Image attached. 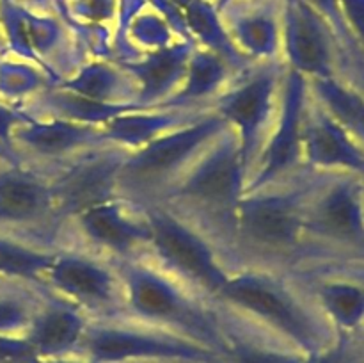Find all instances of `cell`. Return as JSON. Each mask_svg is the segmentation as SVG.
<instances>
[{
  "instance_id": "cell-36",
  "label": "cell",
  "mask_w": 364,
  "mask_h": 363,
  "mask_svg": "<svg viewBox=\"0 0 364 363\" xmlns=\"http://www.w3.org/2000/svg\"><path fill=\"white\" fill-rule=\"evenodd\" d=\"M16 2L21 4L23 7H27V9L36 11V13H38V11L48 9V6L52 0H16Z\"/></svg>"
},
{
  "instance_id": "cell-11",
  "label": "cell",
  "mask_w": 364,
  "mask_h": 363,
  "mask_svg": "<svg viewBox=\"0 0 364 363\" xmlns=\"http://www.w3.org/2000/svg\"><path fill=\"white\" fill-rule=\"evenodd\" d=\"M308 102V78L299 71L287 68L281 85L276 123L256 160L251 178L245 184L244 194L262 191L304 167L302 134H304Z\"/></svg>"
},
{
  "instance_id": "cell-5",
  "label": "cell",
  "mask_w": 364,
  "mask_h": 363,
  "mask_svg": "<svg viewBox=\"0 0 364 363\" xmlns=\"http://www.w3.org/2000/svg\"><path fill=\"white\" fill-rule=\"evenodd\" d=\"M226 127L224 117L210 109L192 123L130 152L121 166L117 196L135 206L159 201Z\"/></svg>"
},
{
  "instance_id": "cell-33",
  "label": "cell",
  "mask_w": 364,
  "mask_h": 363,
  "mask_svg": "<svg viewBox=\"0 0 364 363\" xmlns=\"http://www.w3.org/2000/svg\"><path fill=\"white\" fill-rule=\"evenodd\" d=\"M343 21L354 28L355 36L364 45V0H338Z\"/></svg>"
},
{
  "instance_id": "cell-8",
  "label": "cell",
  "mask_w": 364,
  "mask_h": 363,
  "mask_svg": "<svg viewBox=\"0 0 364 363\" xmlns=\"http://www.w3.org/2000/svg\"><path fill=\"white\" fill-rule=\"evenodd\" d=\"M284 73L287 64L283 60L252 63L210 103L237 132L247 180L276 123Z\"/></svg>"
},
{
  "instance_id": "cell-23",
  "label": "cell",
  "mask_w": 364,
  "mask_h": 363,
  "mask_svg": "<svg viewBox=\"0 0 364 363\" xmlns=\"http://www.w3.org/2000/svg\"><path fill=\"white\" fill-rule=\"evenodd\" d=\"M59 246L20 231L0 230V278L46 287V273Z\"/></svg>"
},
{
  "instance_id": "cell-31",
  "label": "cell",
  "mask_w": 364,
  "mask_h": 363,
  "mask_svg": "<svg viewBox=\"0 0 364 363\" xmlns=\"http://www.w3.org/2000/svg\"><path fill=\"white\" fill-rule=\"evenodd\" d=\"M38 359L23 335L0 333V363H36Z\"/></svg>"
},
{
  "instance_id": "cell-18",
  "label": "cell",
  "mask_w": 364,
  "mask_h": 363,
  "mask_svg": "<svg viewBox=\"0 0 364 363\" xmlns=\"http://www.w3.org/2000/svg\"><path fill=\"white\" fill-rule=\"evenodd\" d=\"M91 317L46 288L23 337L39 359L78 356Z\"/></svg>"
},
{
  "instance_id": "cell-19",
  "label": "cell",
  "mask_w": 364,
  "mask_h": 363,
  "mask_svg": "<svg viewBox=\"0 0 364 363\" xmlns=\"http://www.w3.org/2000/svg\"><path fill=\"white\" fill-rule=\"evenodd\" d=\"M304 166L316 171H352L364 174V152L343 127L336 123L309 93L306 109Z\"/></svg>"
},
{
  "instance_id": "cell-20",
  "label": "cell",
  "mask_w": 364,
  "mask_h": 363,
  "mask_svg": "<svg viewBox=\"0 0 364 363\" xmlns=\"http://www.w3.org/2000/svg\"><path fill=\"white\" fill-rule=\"evenodd\" d=\"M194 48V39H183L164 48L151 50L142 59L121 64L137 82L139 93L135 103L142 109L162 107L180 89Z\"/></svg>"
},
{
  "instance_id": "cell-1",
  "label": "cell",
  "mask_w": 364,
  "mask_h": 363,
  "mask_svg": "<svg viewBox=\"0 0 364 363\" xmlns=\"http://www.w3.org/2000/svg\"><path fill=\"white\" fill-rule=\"evenodd\" d=\"M320 173L304 166L284 180L244 194L233 217L224 263L288 270L309 258L304 214Z\"/></svg>"
},
{
  "instance_id": "cell-28",
  "label": "cell",
  "mask_w": 364,
  "mask_h": 363,
  "mask_svg": "<svg viewBox=\"0 0 364 363\" xmlns=\"http://www.w3.org/2000/svg\"><path fill=\"white\" fill-rule=\"evenodd\" d=\"M48 287L14 283L0 290V333L23 335Z\"/></svg>"
},
{
  "instance_id": "cell-29",
  "label": "cell",
  "mask_w": 364,
  "mask_h": 363,
  "mask_svg": "<svg viewBox=\"0 0 364 363\" xmlns=\"http://www.w3.org/2000/svg\"><path fill=\"white\" fill-rule=\"evenodd\" d=\"M48 88L38 68L16 60H0V95L11 100L32 98Z\"/></svg>"
},
{
  "instance_id": "cell-39",
  "label": "cell",
  "mask_w": 364,
  "mask_h": 363,
  "mask_svg": "<svg viewBox=\"0 0 364 363\" xmlns=\"http://www.w3.org/2000/svg\"><path fill=\"white\" fill-rule=\"evenodd\" d=\"M11 285H14V281H9V280H4V278H0V290H2V288H6V287H11Z\"/></svg>"
},
{
  "instance_id": "cell-17",
  "label": "cell",
  "mask_w": 364,
  "mask_h": 363,
  "mask_svg": "<svg viewBox=\"0 0 364 363\" xmlns=\"http://www.w3.org/2000/svg\"><path fill=\"white\" fill-rule=\"evenodd\" d=\"M283 0H233L220 11L231 39L252 63L281 60Z\"/></svg>"
},
{
  "instance_id": "cell-16",
  "label": "cell",
  "mask_w": 364,
  "mask_h": 363,
  "mask_svg": "<svg viewBox=\"0 0 364 363\" xmlns=\"http://www.w3.org/2000/svg\"><path fill=\"white\" fill-rule=\"evenodd\" d=\"M102 144H109L102 127L66 120L31 117L13 130V146L21 159L39 166H52Z\"/></svg>"
},
{
  "instance_id": "cell-25",
  "label": "cell",
  "mask_w": 364,
  "mask_h": 363,
  "mask_svg": "<svg viewBox=\"0 0 364 363\" xmlns=\"http://www.w3.org/2000/svg\"><path fill=\"white\" fill-rule=\"evenodd\" d=\"M233 78L231 68L219 56L196 45L180 89L162 107L210 105Z\"/></svg>"
},
{
  "instance_id": "cell-27",
  "label": "cell",
  "mask_w": 364,
  "mask_h": 363,
  "mask_svg": "<svg viewBox=\"0 0 364 363\" xmlns=\"http://www.w3.org/2000/svg\"><path fill=\"white\" fill-rule=\"evenodd\" d=\"M309 93L350 135L364 142V96L336 77L308 80Z\"/></svg>"
},
{
  "instance_id": "cell-35",
  "label": "cell",
  "mask_w": 364,
  "mask_h": 363,
  "mask_svg": "<svg viewBox=\"0 0 364 363\" xmlns=\"http://www.w3.org/2000/svg\"><path fill=\"white\" fill-rule=\"evenodd\" d=\"M0 162H6V164H20L23 162L20 153L16 152V148L13 146H7L6 142L0 141Z\"/></svg>"
},
{
  "instance_id": "cell-6",
  "label": "cell",
  "mask_w": 364,
  "mask_h": 363,
  "mask_svg": "<svg viewBox=\"0 0 364 363\" xmlns=\"http://www.w3.org/2000/svg\"><path fill=\"white\" fill-rule=\"evenodd\" d=\"M78 356L87 363H223L210 345L124 312L91 317Z\"/></svg>"
},
{
  "instance_id": "cell-7",
  "label": "cell",
  "mask_w": 364,
  "mask_h": 363,
  "mask_svg": "<svg viewBox=\"0 0 364 363\" xmlns=\"http://www.w3.org/2000/svg\"><path fill=\"white\" fill-rule=\"evenodd\" d=\"M139 209L151 231L149 258L196 292L215 301L230 278V269L212 238L166 203H148Z\"/></svg>"
},
{
  "instance_id": "cell-24",
  "label": "cell",
  "mask_w": 364,
  "mask_h": 363,
  "mask_svg": "<svg viewBox=\"0 0 364 363\" xmlns=\"http://www.w3.org/2000/svg\"><path fill=\"white\" fill-rule=\"evenodd\" d=\"M181 18L187 34L201 43L203 48L219 56L231 68L235 77L251 66L252 60L235 45L212 0H192L181 11Z\"/></svg>"
},
{
  "instance_id": "cell-9",
  "label": "cell",
  "mask_w": 364,
  "mask_h": 363,
  "mask_svg": "<svg viewBox=\"0 0 364 363\" xmlns=\"http://www.w3.org/2000/svg\"><path fill=\"white\" fill-rule=\"evenodd\" d=\"M128 153L130 149L109 142L52 166H43L50 178L53 223L59 237L82 212L119 198L117 180Z\"/></svg>"
},
{
  "instance_id": "cell-13",
  "label": "cell",
  "mask_w": 364,
  "mask_h": 363,
  "mask_svg": "<svg viewBox=\"0 0 364 363\" xmlns=\"http://www.w3.org/2000/svg\"><path fill=\"white\" fill-rule=\"evenodd\" d=\"M70 237L109 258H134L149 253V224L139 206L116 198L91 206L63 230Z\"/></svg>"
},
{
  "instance_id": "cell-15",
  "label": "cell",
  "mask_w": 364,
  "mask_h": 363,
  "mask_svg": "<svg viewBox=\"0 0 364 363\" xmlns=\"http://www.w3.org/2000/svg\"><path fill=\"white\" fill-rule=\"evenodd\" d=\"M283 52L287 68L308 80L336 77L331 32L308 0H283Z\"/></svg>"
},
{
  "instance_id": "cell-14",
  "label": "cell",
  "mask_w": 364,
  "mask_h": 363,
  "mask_svg": "<svg viewBox=\"0 0 364 363\" xmlns=\"http://www.w3.org/2000/svg\"><path fill=\"white\" fill-rule=\"evenodd\" d=\"M309 253L316 242L359 244L364 241V212L358 187L350 180L323 182L320 174L304 214Z\"/></svg>"
},
{
  "instance_id": "cell-34",
  "label": "cell",
  "mask_w": 364,
  "mask_h": 363,
  "mask_svg": "<svg viewBox=\"0 0 364 363\" xmlns=\"http://www.w3.org/2000/svg\"><path fill=\"white\" fill-rule=\"evenodd\" d=\"M308 2L311 4L322 16L329 18V21L334 25L336 31H345V21L343 16H341L338 0H308Z\"/></svg>"
},
{
  "instance_id": "cell-40",
  "label": "cell",
  "mask_w": 364,
  "mask_h": 363,
  "mask_svg": "<svg viewBox=\"0 0 364 363\" xmlns=\"http://www.w3.org/2000/svg\"><path fill=\"white\" fill-rule=\"evenodd\" d=\"M4 45H6V41H4V34H2V27H0V53L4 52Z\"/></svg>"
},
{
  "instance_id": "cell-38",
  "label": "cell",
  "mask_w": 364,
  "mask_h": 363,
  "mask_svg": "<svg viewBox=\"0 0 364 363\" xmlns=\"http://www.w3.org/2000/svg\"><path fill=\"white\" fill-rule=\"evenodd\" d=\"M212 2H213V6H215V9L220 13V11H223L228 4L233 2V0H212Z\"/></svg>"
},
{
  "instance_id": "cell-21",
  "label": "cell",
  "mask_w": 364,
  "mask_h": 363,
  "mask_svg": "<svg viewBox=\"0 0 364 363\" xmlns=\"http://www.w3.org/2000/svg\"><path fill=\"white\" fill-rule=\"evenodd\" d=\"M210 109H212L210 105L148 107V109L130 110V112L112 117L103 125L102 130L110 144L123 146L134 152L167 132L192 123Z\"/></svg>"
},
{
  "instance_id": "cell-10",
  "label": "cell",
  "mask_w": 364,
  "mask_h": 363,
  "mask_svg": "<svg viewBox=\"0 0 364 363\" xmlns=\"http://www.w3.org/2000/svg\"><path fill=\"white\" fill-rule=\"evenodd\" d=\"M46 287L89 317L124 312L123 283L114 260L70 237H63L57 248Z\"/></svg>"
},
{
  "instance_id": "cell-26",
  "label": "cell",
  "mask_w": 364,
  "mask_h": 363,
  "mask_svg": "<svg viewBox=\"0 0 364 363\" xmlns=\"http://www.w3.org/2000/svg\"><path fill=\"white\" fill-rule=\"evenodd\" d=\"M55 88L107 103H135L139 93L135 78L121 64L109 63L85 64Z\"/></svg>"
},
{
  "instance_id": "cell-37",
  "label": "cell",
  "mask_w": 364,
  "mask_h": 363,
  "mask_svg": "<svg viewBox=\"0 0 364 363\" xmlns=\"http://www.w3.org/2000/svg\"><path fill=\"white\" fill-rule=\"evenodd\" d=\"M36 363H87L80 356H64V358H48V359H38Z\"/></svg>"
},
{
  "instance_id": "cell-32",
  "label": "cell",
  "mask_w": 364,
  "mask_h": 363,
  "mask_svg": "<svg viewBox=\"0 0 364 363\" xmlns=\"http://www.w3.org/2000/svg\"><path fill=\"white\" fill-rule=\"evenodd\" d=\"M28 120H31V116L25 110L0 103V141L6 142L7 146H13V130L18 125Z\"/></svg>"
},
{
  "instance_id": "cell-30",
  "label": "cell",
  "mask_w": 364,
  "mask_h": 363,
  "mask_svg": "<svg viewBox=\"0 0 364 363\" xmlns=\"http://www.w3.org/2000/svg\"><path fill=\"white\" fill-rule=\"evenodd\" d=\"M130 32L139 45L149 50H159L171 45L169 21L155 13L135 14L132 18Z\"/></svg>"
},
{
  "instance_id": "cell-4",
  "label": "cell",
  "mask_w": 364,
  "mask_h": 363,
  "mask_svg": "<svg viewBox=\"0 0 364 363\" xmlns=\"http://www.w3.org/2000/svg\"><path fill=\"white\" fill-rule=\"evenodd\" d=\"M114 265L123 283L124 313L194 338L223 356L213 299L164 270L148 255L114 260Z\"/></svg>"
},
{
  "instance_id": "cell-22",
  "label": "cell",
  "mask_w": 364,
  "mask_h": 363,
  "mask_svg": "<svg viewBox=\"0 0 364 363\" xmlns=\"http://www.w3.org/2000/svg\"><path fill=\"white\" fill-rule=\"evenodd\" d=\"M21 110L38 120H66L73 123L103 127L119 114L142 109L137 103H107L60 88H45L32 96Z\"/></svg>"
},
{
  "instance_id": "cell-3",
  "label": "cell",
  "mask_w": 364,
  "mask_h": 363,
  "mask_svg": "<svg viewBox=\"0 0 364 363\" xmlns=\"http://www.w3.org/2000/svg\"><path fill=\"white\" fill-rule=\"evenodd\" d=\"M245 182L247 174L242 164L238 135L228 125L159 203H166L201 228L217 246L224 262Z\"/></svg>"
},
{
  "instance_id": "cell-2",
  "label": "cell",
  "mask_w": 364,
  "mask_h": 363,
  "mask_svg": "<svg viewBox=\"0 0 364 363\" xmlns=\"http://www.w3.org/2000/svg\"><path fill=\"white\" fill-rule=\"evenodd\" d=\"M215 301L263 324L306 356L326 351L336 342L329 320L284 270H231Z\"/></svg>"
},
{
  "instance_id": "cell-12",
  "label": "cell",
  "mask_w": 364,
  "mask_h": 363,
  "mask_svg": "<svg viewBox=\"0 0 364 363\" xmlns=\"http://www.w3.org/2000/svg\"><path fill=\"white\" fill-rule=\"evenodd\" d=\"M0 226L60 244L45 167L27 160L0 167Z\"/></svg>"
},
{
  "instance_id": "cell-41",
  "label": "cell",
  "mask_w": 364,
  "mask_h": 363,
  "mask_svg": "<svg viewBox=\"0 0 364 363\" xmlns=\"http://www.w3.org/2000/svg\"><path fill=\"white\" fill-rule=\"evenodd\" d=\"M4 164H6V162H0V167H2V166H4Z\"/></svg>"
}]
</instances>
